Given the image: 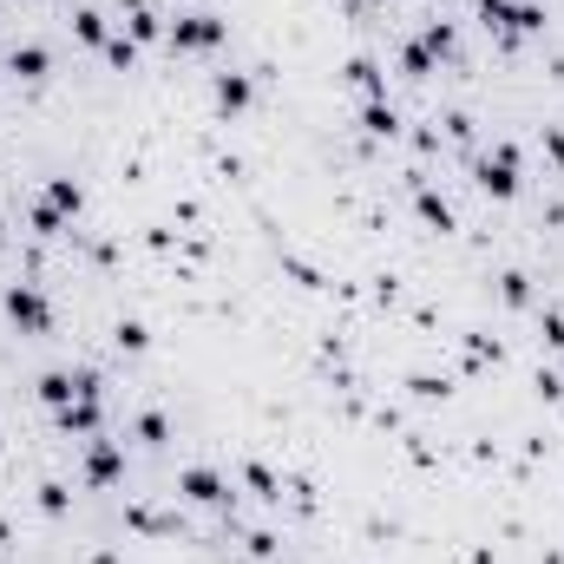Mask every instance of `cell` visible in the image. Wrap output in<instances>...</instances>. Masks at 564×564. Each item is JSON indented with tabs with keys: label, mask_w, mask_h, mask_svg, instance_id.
I'll use <instances>...</instances> for the list:
<instances>
[{
	"label": "cell",
	"mask_w": 564,
	"mask_h": 564,
	"mask_svg": "<svg viewBox=\"0 0 564 564\" xmlns=\"http://www.w3.org/2000/svg\"><path fill=\"white\" fill-rule=\"evenodd\" d=\"M539 342L545 348H564V309H539Z\"/></svg>",
	"instance_id": "24"
},
{
	"label": "cell",
	"mask_w": 564,
	"mask_h": 564,
	"mask_svg": "<svg viewBox=\"0 0 564 564\" xmlns=\"http://www.w3.org/2000/svg\"><path fill=\"white\" fill-rule=\"evenodd\" d=\"M33 506H39V519L66 526V519H72V486H66V480H39V486H33Z\"/></svg>",
	"instance_id": "16"
},
{
	"label": "cell",
	"mask_w": 564,
	"mask_h": 564,
	"mask_svg": "<svg viewBox=\"0 0 564 564\" xmlns=\"http://www.w3.org/2000/svg\"><path fill=\"white\" fill-rule=\"evenodd\" d=\"M342 79H348L361 99H388V59H381V53H348Z\"/></svg>",
	"instance_id": "10"
},
{
	"label": "cell",
	"mask_w": 564,
	"mask_h": 564,
	"mask_svg": "<svg viewBox=\"0 0 564 564\" xmlns=\"http://www.w3.org/2000/svg\"><path fill=\"white\" fill-rule=\"evenodd\" d=\"M467 171H473V191L493 197V204H519V191H526V177H519V145H513V138H493V151H473Z\"/></svg>",
	"instance_id": "1"
},
{
	"label": "cell",
	"mask_w": 564,
	"mask_h": 564,
	"mask_svg": "<svg viewBox=\"0 0 564 564\" xmlns=\"http://www.w3.org/2000/svg\"><path fill=\"white\" fill-rule=\"evenodd\" d=\"M53 434H66V440H92V434H105V394H79V401L53 407Z\"/></svg>",
	"instance_id": "6"
},
{
	"label": "cell",
	"mask_w": 564,
	"mask_h": 564,
	"mask_svg": "<svg viewBox=\"0 0 564 564\" xmlns=\"http://www.w3.org/2000/svg\"><path fill=\"white\" fill-rule=\"evenodd\" d=\"M39 204H46L53 217H66V223H72V217L85 210V184H79L72 171H59V177H46V184H39Z\"/></svg>",
	"instance_id": "13"
},
{
	"label": "cell",
	"mask_w": 564,
	"mask_h": 564,
	"mask_svg": "<svg viewBox=\"0 0 564 564\" xmlns=\"http://www.w3.org/2000/svg\"><path fill=\"white\" fill-rule=\"evenodd\" d=\"M125 473H131V453H125V440H112V434H92V440H85V486H92V493H112V486H125Z\"/></svg>",
	"instance_id": "4"
},
{
	"label": "cell",
	"mask_w": 564,
	"mask_h": 564,
	"mask_svg": "<svg viewBox=\"0 0 564 564\" xmlns=\"http://www.w3.org/2000/svg\"><path fill=\"white\" fill-rule=\"evenodd\" d=\"M342 7H348V13H361V0H342Z\"/></svg>",
	"instance_id": "26"
},
{
	"label": "cell",
	"mask_w": 564,
	"mask_h": 564,
	"mask_svg": "<svg viewBox=\"0 0 564 564\" xmlns=\"http://www.w3.org/2000/svg\"><path fill=\"white\" fill-rule=\"evenodd\" d=\"M0 309H7V322L20 329V335H33V342H53L59 335V309H53V296L39 289V283H7L0 289Z\"/></svg>",
	"instance_id": "2"
},
{
	"label": "cell",
	"mask_w": 564,
	"mask_h": 564,
	"mask_svg": "<svg viewBox=\"0 0 564 564\" xmlns=\"http://www.w3.org/2000/svg\"><path fill=\"white\" fill-rule=\"evenodd\" d=\"M539 145H545V158H552V171L564 177V125H545V131H539Z\"/></svg>",
	"instance_id": "25"
},
{
	"label": "cell",
	"mask_w": 564,
	"mask_h": 564,
	"mask_svg": "<svg viewBox=\"0 0 564 564\" xmlns=\"http://www.w3.org/2000/svg\"><path fill=\"white\" fill-rule=\"evenodd\" d=\"M237 473H243V486H250V493H256L263 506H283V499H289V486H283V480H276V473H269L263 460H243Z\"/></svg>",
	"instance_id": "18"
},
{
	"label": "cell",
	"mask_w": 564,
	"mask_h": 564,
	"mask_svg": "<svg viewBox=\"0 0 564 564\" xmlns=\"http://www.w3.org/2000/svg\"><path fill=\"white\" fill-rule=\"evenodd\" d=\"M164 46L184 59V53H217V46H230V20L223 13H210V7H197V13H177L171 26H164Z\"/></svg>",
	"instance_id": "3"
},
{
	"label": "cell",
	"mask_w": 564,
	"mask_h": 564,
	"mask_svg": "<svg viewBox=\"0 0 564 564\" xmlns=\"http://www.w3.org/2000/svg\"><path fill=\"white\" fill-rule=\"evenodd\" d=\"M125 33H131L138 46H151V39H164V13L145 7V0H125Z\"/></svg>",
	"instance_id": "19"
},
{
	"label": "cell",
	"mask_w": 564,
	"mask_h": 564,
	"mask_svg": "<svg viewBox=\"0 0 564 564\" xmlns=\"http://www.w3.org/2000/svg\"><path fill=\"white\" fill-rule=\"evenodd\" d=\"M99 59H105L112 72H138V66H145V46H138L131 33H112V39L99 46Z\"/></svg>",
	"instance_id": "20"
},
{
	"label": "cell",
	"mask_w": 564,
	"mask_h": 564,
	"mask_svg": "<svg viewBox=\"0 0 564 564\" xmlns=\"http://www.w3.org/2000/svg\"><path fill=\"white\" fill-rule=\"evenodd\" d=\"M72 33H79L85 46H105V39H112V26H105L99 7H72Z\"/></svg>",
	"instance_id": "23"
},
{
	"label": "cell",
	"mask_w": 564,
	"mask_h": 564,
	"mask_svg": "<svg viewBox=\"0 0 564 564\" xmlns=\"http://www.w3.org/2000/svg\"><path fill=\"white\" fill-rule=\"evenodd\" d=\"M7 72L26 79V85H39V79H53V53H46L39 39H13V46H7Z\"/></svg>",
	"instance_id": "12"
},
{
	"label": "cell",
	"mask_w": 564,
	"mask_h": 564,
	"mask_svg": "<svg viewBox=\"0 0 564 564\" xmlns=\"http://www.w3.org/2000/svg\"><path fill=\"white\" fill-rule=\"evenodd\" d=\"M177 493H184L191 506H210V513H230V506H237V493H230V480H223L217 467H184V473H177Z\"/></svg>",
	"instance_id": "7"
},
{
	"label": "cell",
	"mask_w": 564,
	"mask_h": 564,
	"mask_svg": "<svg viewBox=\"0 0 564 564\" xmlns=\"http://www.w3.org/2000/svg\"><path fill=\"white\" fill-rule=\"evenodd\" d=\"M131 440H138L145 453H171L177 427H171V414H158V407H138V414H131Z\"/></svg>",
	"instance_id": "14"
},
{
	"label": "cell",
	"mask_w": 564,
	"mask_h": 564,
	"mask_svg": "<svg viewBox=\"0 0 564 564\" xmlns=\"http://www.w3.org/2000/svg\"><path fill=\"white\" fill-rule=\"evenodd\" d=\"M112 348H118V355H145V348H151V329H145L138 315H118V322H112Z\"/></svg>",
	"instance_id": "21"
},
{
	"label": "cell",
	"mask_w": 564,
	"mask_h": 564,
	"mask_svg": "<svg viewBox=\"0 0 564 564\" xmlns=\"http://www.w3.org/2000/svg\"><path fill=\"white\" fill-rule=\"evenodd\" d=\"M493 283H499V302L506 309H532V276L526 269H499Z\"/></svg>",
	"instance_id": "22"
},
{
	"label": "cell",
	"mask_w": 564,
	"mask_h": 564,
	"mask_svg": "<svg viewBox=\"0 0 564 564\" xmlns=\"http://www.w3.org/2000/svg\"><path fill=\"white\" fill-rule=\"evenodd\" d=\"M355 125H361V138H375V145L388 138V145H394V138H401V105H394V99H361V105H355Z\"/></svg>",
	"instance_id": "11"
},
{
	"label": "cell",
	"mask_w": 564,
	"mask_h": 564,
	"mask_svg": "<svg viewBox=\"0 0 564 564\" xmlns=\"http://www.w3.org/2000/svg\"><path fill=\"white\" fill-rule=\"evenodd\" d=\"M210 105H217L223 118H243V112L256 105V72H237V66L217 72V79H210Z\"/></svg>",
	"instance_id": "8"
},
{
	"label": "cell",
	"mask_w": 564,
	"mask_h": 564,
	"mask_svg": "<svg viewBox=\"0 0 564 564\" xmlns=\"http://www.w3.org/2000/svg\"><path fill=\"white\" fill-rule=\"evenodd\" d=\"M407 197H414V217L434 230V237H453L460 230V217H453V204L427 184V171H407Z\"/></svg>",
	"instance_id": "5"
},
{
	"label": "cell",
	"mask_w": 564,
	"mask_h": 564,
	"mask_svg": "<svg viewBox=\"0 0 564 564\" xmlns=\"http://www.w3.org/2000/svg\"><path fill=\"white\" fill-rule=\"evenodd\" d=\"M394 66H401V79H414V85H427V79L440 72V59H434L421 39H401V46H394Z\"/></svg>",
	"instance_id": "15"
},
{
	"label": "cell",
	"mask_w": 564,
	"mask_h": 564,
	"mask_svg": "<svg viewBox=\"0 0 564 564\" xmlns=\"http://www.w3.org/2000/svg\"><path fill=\"white\" fill-rule=\"evenodd\" d=\"M125 526L138 539H184V519L164 513V506H151V499H125Z\"/></svg>",
	"instance_id": "9"
},
{
	"label": "cell",
	"mask_w": 564,
	"mask_h": 564,
	"mask_svg": "<svg viewBox=\"0 0 564 564\" xmlns=\"http://www.w3.org/2000/svg\"><path fill=\"white\" fill-rule=\"evenodd\" d=\"M414 39H421L434 59H453V53H460V26H453V20H440V13H434V20H421V33H414Z\"/></svg>",
	"instance_id": "17"
}]
</instances>
